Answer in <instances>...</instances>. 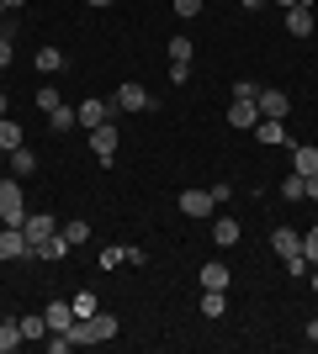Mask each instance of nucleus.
Returning a JSON list of instances; mask_svg holds the SVG:
<instances>
[{
    "label": "nucleus",
    "mask_w": 318,
    "mask_h": 354,
    "mask_svg": "<svg viewBox=\"0 0 318 354\" xmlns=\"http://www.w3.org/2000/svg\"><path fill=\"white\" fill-rule=\"evenodd\" d=\"M0 6H6V11H16V6H27V0H0Z\"/></svg>",
    "instance_id": "nucleus-42"
},
{
    "label": "nucleus",
    "mask_w": 318,
    "mask_h": 354,
    "mask_svg": "<svg viewBox=\"0 0 318 354\" xmlns=\"http://www.w3.org/2000/svg\"><path fill=\"white\" fill-rule=\"evenodd\" d=\"M16 328H21V339H43L48 317H43V312H27V317H16Z\"/></svg>",
    "instance_id": "nucleus-19"
},
{
    "label": "nucleus",
    "mask_w": 318,
    "mask_h": 354,
    "mask_svg": "<svg viewBox=\"0 0 318 354\" xmlns=\"http://www.w3.org/2000/svg\"><path fill=\"white\" fill-rule=\"evenodd\" d=\"M6 164H11V175H16V180H27L32 169H37V153L21 143V148H11V153H6Z\"/></svg>",
    "instance_id": "nucleus-11"
},
{
    "label": "nucleus",
    "mask_w": 318,
    "mask_h": 354,
    "mask_svg": "<svg viewBox=\"0 0 318 354\" xmlns=\"http://www.w3.org/2000/svg\"><path fill=\"white\" fill-rule=\"evenodd\" d=\"M37 106H43V111H53V106H64V101H59V90H53V85H43V90H37Z\"/></svg>",
    "instance_id": "nucleus-34"
},
{
    "label": "nucleus",
    "mask_w": 318,
    "mask_h": 354,
    "mask_svg": "<svg viewBox=\"0 0 318 354\" xmlns=\"http://www.w3.org/2000/svg\"><path fill=\"white\" fill-rule=\"evenodd\" d=\"M0 222L6 227H21L27 222V201H21V180H0Z\"/></svg>",
    "instance_id": "nucleus-1"
},
{
    "label": "nucleus",
    "mask_w": 318,
    "mask_h": 354,
    "mask_svg": "<svg viewBox=\"0 0 318 354\" xmlns=\"http://www.w3.org/2000/svg\"><path fill=\"white\" fill-rule=\"evenodd\" d=\"M212 207H218L212 191H181V212H186V217H207Z\"/></svg>",
    "instance_id": "nucleus-10"
},
{
    "label": "nucleus",
    "mask_w": 318,
    "mask_h": 354,
    "mask_svg": "<svg viewBox=\"0 0 318 354\" xmlns=\"http://www.w3.org/2000/svg\"><path fill=\"white\" fill-rule=\"evenodd\" d=\"M303 196H308V201H318V175H308V180H303Z\"/></svg>",
    "instance_id": "nucleus-38"
},
{
    "label": "nucleus",
    "mask_w": 318,
    "mask_h": 354,
    "mask_svg": "<svg viewBox=\"0 0 318 354\" xmlns=\"http://www.w3.org/2000/svg\"><path fill=\"white\" fill-rule=\"evenodd\" d=\"M48 122H53L59 133H69V127H75V106H53V111H48Z\"/></svg>",
    "instance_id": "nucleus-28"
},
{
    "label": "nucleus",
    "mask_w": 318,
    "mask_h": 354,
    "mask_svg": "<svg viewBox=\"0 0 318 354\" xmlns=\"http://www.w3.org/2000/svg\"><path fill=\"white\" fill-rule=\"evenodd\" d=\"M303 339H313V344H318V317H313V323L303 328Z\"/></svg>",
    "instance_id": "nucleus-39"
},
{
    "label": "nucleus",
    "mask_w": 318,
    "mask_h": 354,
    "mask_svg": "<svg viewBox=\"0 0 318 354\" xmlns=\"http://www.w3.org/2000/svg\"><path fill=\"white\" fill-rule=\"evenodd\" d=\"M69 344H75V339H69V333H53V339H48V354H64V349H69Z\"/></svg>",
    "instance_id": "nucleus-36"
},
{
    "label": "nucleus",
    "mask_w": 318,
    "mask_h": 354,
    "mask_svg": "<svg viewBox=\"0 0 318 354\" xmlns=\"http://www.w3.org/2000/svg\"><path fill=\"white\" fill-rule=\"evenodd\" d=\"M0 117H6V90H0Z\"/></svg>",
    "instance_id": "nucleus-44"
},
{
    "label": "nucleus",
    "mask_w": 318,
    "mask_h": 354,
    "mask_svg": "<svg viewBox=\"0 0 318 354\" xmlns=\"http://www.w3.org/2000/svg\"><path fill=\"white\" fill-rule=\"evenodd\" d=\"M281 196H287V201H303V175H287V180H281Z\"/></svg>",
    "instance_id": "nucleus-30"
},
{
    "label": "nucleus",
    "mask_w": 318,
    "mask_h": 354,
    "mask_svg": "<svg viewBox=\"0 0 318 354\" xmlns=\"http://www.w3.org/2000/svg\"><path fill=\"white\" fill-rule=\"evenodd\" d=\"M91 328H96V344L117 339V317H112V312H96V317H91Z\"/></svg>",
    "instance_id": "nucleus-20"
},
{
    "label": "nucleus",
    "mask_w": 318,
    "mask_h": 354,
    "mask_svg": "<svg viewBox=\"0 0 318 354\" xmlns=\"http://www.w3.org/2000/svg\"><path fill=\"white\" fill-rule=\"evenodd\" d=\"M292 175H318V148L313 143H303V148H292Z\"/></svg>",
    "instance_id": "nucleus-12"
},
{
    "label": "nucleus",
    "mask_w": 318,
    "mask_h": 354,
    "mask_svg": "<svg viewBox=\"0 0 318 354\" xmlns=\"http://www.w3.org/2000/svg\"><path fill=\"white\" fill-rule=\"evenodd\" d=\"M0 148L11 153V148H21V127H16L11 117H0Z\"/></svg>",
    "instance_id": "nucleus-24"
},
{
    "label": "nucleus",
    "mask_w": 318,
    "mask_h": 354,
    "mask_svg": "<svg viewBox=\"0 0 318 354\" xmlns=\"http://www.w3.org/2000/svg\"><path fill=\"white\" fill-rule=\"evenodd\" d=\"M271 249L287 259V254H303V233H292V227H276L271 233Z\"/></svg>",
    "instance_id": "nucleus-16"
},
{
    "label": "nucleus",
    "mask_w": 318,
    "mask_h": 354,
    "mask_svg": "<svg viewBox=\"0 0 318 354\" xmlns=\"http://www.w3.org/2000/svg\"><path fill=\"white\" fill-rule=\"evenodd\" d=\"M37 69H43V74H59L64 69V53H59V48H37Z\"/></svg>",
    "instance_id": "nucleus-25"
},
{
    "label": "nucleus",
    "mask_w": 318,
    "mask_h": 354,
    "mask_svg": "<svg viewBox=\"0 0 318 354\" xmlns=\"http://www.w3.org/2000/svg\"><path fill=\"white\" fill-rule=\"evenodd\" d=\"M75 249V243H69V238L64 233H53V238H43V243H37V249H32V259H64V254Z\"/></svg>",
    "instance_id": "nucleus-15"
},
{
    "label": "nucleus",
    "mask_w": 318,
    "mask_h": 354,
    "mask_svg": "<svg viewBox=\"0 0 318 354\" xmlns=\"http://www.w3.org/2000/svg\"><path fill=\"white\" fill-rule=\"evenodd\" d=\"M21 344H27V339H21V328H16V317H11V323H0V354L21 349Z\"/></svg>",
    "instance_id": "nucleus-22"
},
{
    "label": "nucleus",
    "mask_w": 318,
    "mask_h": 354,
    "mask_svg": "<svg viewBox=\"0 0 318 354\" xmlns=\"http://www.w3.org/2000/svg\"><path fill=\"white\" fill-rule=\"evenodd\" d=\"M0 69H11V37H0Z\"/></svg>",
    "instance_id": "nucleus-37"
},
{
    "label": "nucleus",
    "mask_w": 318,
    "mask_h": 354,
    "mask_svg": "<svg viewBox=\"0 0 318 354\" xmlns=\"http://www.w3.org/2000/svg\"><path fill=\"white\" fill-rule=\"evenodd\" d=\"M303 254H308V265H318V227L303 233Z\"/></svg>",
    "instance_id": "nucleus-32"
},
{
    "label": "nucleus",
    "mask_w": 318,
    "mask_h": 354,
    "mask_svg": "<svg viewBox=\"0 0 318 354\" xmlns=\"http://www.w3.org/2000/svg\"><path fill=\"white\" fill-rule=\"evenodd\" d=\"M85 6H96V11H101V6H112V0H85Z\"/></svg>",
    "instance_id": "nucleus-43"
},
{
    "label": "nucleus",
    "mask_w": 318,
    "mask_h": 354,
    "mask_svg": "<svg viewBox=\"0 0 318 354\" xmlns=\"http://www.w3.org/2000/svg\"><path fill=\"white\" fill-rule=\"evenodd\" d=\"M212 243H218V249H233V243H239V222L218 217V222H212Z\"/></svg>",
    "instance_id": "nucleus-17"
},
{
    "label": "nucleus",
    "mask_w": 318,
    "mask_h": 354,
    "mask_svg": "<svg viewBox=\"0 0 318 354\" xmlns=\"http://www.w3.org/2000/svg\"><path fill=\"white\" fill-rule=\"evenodd\" d=\"M149 90L143 85H117V95H112V111H149Z\"/></svg>",
    "instance_id": "nucleus-4"
},
{
    "label": "nucleus",
    "mask_w": 318,
    "mask_h": 354,
    "mask_svg": "<svg viewBox=\"0 0 318 354\" xmlns=\"http://www.w3.org/2000/svg\"><path fill=\"white\" fill-rule=\"evenodd\" d=\"M260 6H271V0H244V11H260Z\"/></svg>",
    "instance_id": "nucleus-41"
},
{
    "label": "nucleus",
    "mask_w": 318,
    "mask_h": 354,
    "mask_svg": "<svg viewBox=\"0 0 318 354\" xmlns=\"http://www.w3.org/2000/svg\"><path fill=\"white\" fill-rule=\"evenodd\" d=\"M255 138H260V143H281V138H287L281 117H260V122H255Z\"/></svg>",
    "instance_id": "nucleus-18"
},
{
    "label": "nucleus",
    "mask_w": 318,
    "mask_h": 354,
    "mask_svg": "<svg viewBox=\"0 0 318 354\" xmlns=\"http://www.w3.org/2000/svg\"><path fill=\"white\" fill-rule=\"evenodd\" d=\"M255 95H260L255 80H239V85H233V101H255Z\"/></svg>",
    "instance_id": "nucleus-33"
},
{
    "label": "nucleus",
    "mask_w": 318,
    "mask_h": 354,
    "mask_svg": "<svg viewBox=\"0 0 318 354\" xmlns=\"http://www.w3.org/2000/svg\"><path fill=\"white\" fill-rule=\"evenodd\" d=\"M308 286H313V296H318V265H313V270H308Z\"/></svg>",
    "instance_id": "nucleus-40"
},
{
    "label": "nucleus",
    "mask_w": 318,
    "mask_h": 354,
    "mask_svg": "<svg viewBox=\"0 0 318 354\" xmlns=\"http://www.w3.org/2000/svg\"><path fill=\"white\" fill-rule=\"evenodd\" d=\"M287 32L292 37H313V6H287Z\"/></svg>",
    "instance_id": "nucleus-8"
},
{
    "label": "nucleus",
    "mask_w": 318,
    "mask_h": 354,
    "mask_svg": "<svg viewBox=\"0 0 318 354\" xmlns=\"http://www.w3.org/2000/svg\"><path fill=\"white\" fill-rule=\"evenodd\" d=\"M255 106H260V117H287V90H271V85H260V95H255Z\"/></svg>",
    "instance_id": "nucleus-7"
},
{
    "label": "nucleus",
    "mask_w": 318,
    "mask_h": 354,
    "mask_svg": "<svg viewBox=\"0 0 318 354\" xmlns=\"http://www.w3.org/2000/svg\"><path fill=\"white\" fill-rule=\"evenodd\" d=\"M106 117H117V111H112V101H80V106H75V122H80V127H101Z\"/></svg>",
    "instance_id": "nucleus-6"
},
{
    "label": "nucleus",
    "mask_w": 318,
    "mask_h": 354,
    "mask_svg": "<svg viewBox=\"0 0 318 354\" xmlns=\"http://www.w3.org/2000/svg\"><path fill=\"white\" fill-rule=\"evenodd\" d=\"M21 233H27V243L37 249L43 238H53V233H59V217H53V212H27V222H21Z\"/></svg>",
    "instance_id": "nucleus-3"
},
{
    "label": "nucleus",
    "mask_w": 318,
    "mask_h": 354,
    "mask_svg": "<svg viewBox=\"0 0 318 354\" xmlns=\"http://www.w3.org/2000/svg\"><path fill=\"white\" fill-rule=\"evenodd\" d=\"M191 53H197L191 37H170V64H191Z\"/></svg>",
    "instance_id": "nucleus-23"
},
{
    "label": "nucleus",
    "mask_w": 318,
    "mask_h": 354,
    "mask_svg": "<svg viewBox=\"0 0 318 354\" xmlns=\"http://www.w3.org/2000/svg\"><path fill=\"white\" fill-rule=\"evenodd\" d=\"M117 265H127V249H117V243H112V249L101 254V270H117Z\"/></svg>",
    "instance_id": "nucleus-31"
},
{
    "label": "nucleus",
    "mask_w": 318,
    "mask_h": 354,
    "mask_svg": "<svg viewBox=\"0 0 318 354\" xmlns=\"http://www.w3.org/2000/svg\"><path fill=\"white\" fill-rule=\"evenodd\" d=\"M313 6H318V0H313Z\"/></svg>",
    "instance_id": "nucleus-45"
},
{
    "label": "nucleus",
    "mask_w": 318,
    "mask_h": 354,
    "mask_svg": "<svg viewBox=\"0 0 318 354\" xmlns=\"http://www.w3.org/2000/svg\"><path fill=\"white\" fill-rule=\"evenodd\" d=\"M69 307H75V317H96V312H101L91 291H75V301H69Z\"/></svg>",
    "instance_id": "nucleus-27"
},
{
    "label": "nucleus",
    "mask_w": 318,
    "mask_h": 354,
    "mask_svg": "<svg viewBox=\"0 0 318 354\" xmlns=\"http://www.w3.org/2000/svg\"><path fill=\"white\" fill-rule=\"evenodd\" d=\"M281 265H287V275H292V281H303L308 270H313V265H308V254H287Z\"/></svg>",
    "instance_id": "nucleus-29"
},
{
    "label": "nucleus",
    "mask_w": 318,
    "mask_h": 354,
    "mask_svg": "<svg viewBox=\"0 0 318 354\" xmlns=\"http://www.w3.org/2000/svg\"><path fill=\"white\" fill-rule=\"evenodd\" d=\"M59 233H64V238H69V243L80 249V243L91 238V222H85V217H75V222H59Z\"/></svg>",
    "instance_id": "nucleus-21"
},
{
    "label": "nucleus",
    "mask_w": 318,
    "mask_h": 354,
    "mask_svg": "<svg viewBox=\"0 0 318 354\" xmlns=\"http://www.w3.org/2000/svg\"><path fill=\"white\" fill-rule=\"evenodd\" d=\"M223 312H228L223 291H202V317H223Z\"/></svg>",
    "instance_id": "nucleus-26"
},
{
    "label": "nucleus",
    "mask_w": 318,
    "mask_h": 354,
    "mask_svg": "<svg viewBox=\"0 0 318 354\" xmlns=\"http://www.w3.org/2000/svg\"><path fill=\"white\" fill-rule=\"evenodd\" d=\"M91 153H96L101 164L117 159V122H112V117H106L101 127H91Z\"/></svg>",
    "instance_id": "nucleus-2"
},
{
    "label": "nucleus",
    "mask_w": 318,
    "mask_h": 354,
    "mask_svg": "<svg viewBox=\"0 0 318 354\" xmlns=\"http://www.w3.org/2000/svg\"><path fill=\"white\" fill-rule=\"evenodd\" d=\"M27 254H32V243L21 227H0V259H27Z\"/></svg>",
    "instance_id": "nucleus-5"
},
{
    "label": "nucleus",
    "mask_w": 318,
    "mask_h": 354,
    "mask_svg": "<svg viewBox=\"0 0 318 354\" xmlns=\"http://www.w3.org/2000/svg\"><path fill=\"white\" fill-rule=\"evenodd\" d=\"M255 122H260L255 101H233V106H228V127H255Z\"/></svg>",
    "instance_id": "nucleus-14"
},
{
    "label": "nucleus",
    "mask_w": 318,
    "mask_h": 354,
    "mask_svg": "<svg viewBox=\"0 0 318 354\" xmlns=\"http://www.w3.org/2000/svg\"><path fill=\"white\" fill-rule=\"evenodd\" d=\"M197 11H202V0H175V16H181V21H191Z\"/></svg>",
    "instance_id": "nucleus-35"
},
{
    "label": "nucleus",
    "mask_w": 318,
    "mask_h": 354,
    "mask_svg": "<svg viewBox=\"0 0 318 354\" xmlns=\"http://www.w3.org/2000/svg\"><path fill=\"white\" fill-rule=\"evenodd\" d=\"M202 291H228V265L223 259H207V265H202Z\"/></svg>",
    "instance_id": "nucleus-13"
},
{
    "label": "nucleus",
    "mask_w": 318,
    "mask_h": 354,
    "mask_svg": "<svg viewBox=\"0 0 318 354\" xmlns=\"http://www.w3.org/2000/svg\"><path fill=\"white\" fill-rule=\"evenodd\" d=\"M48 333H69V323H75V307L69 301H48Z\"/></svg>",
    "instance_id": "nucleus-9"
}]
</instances>
